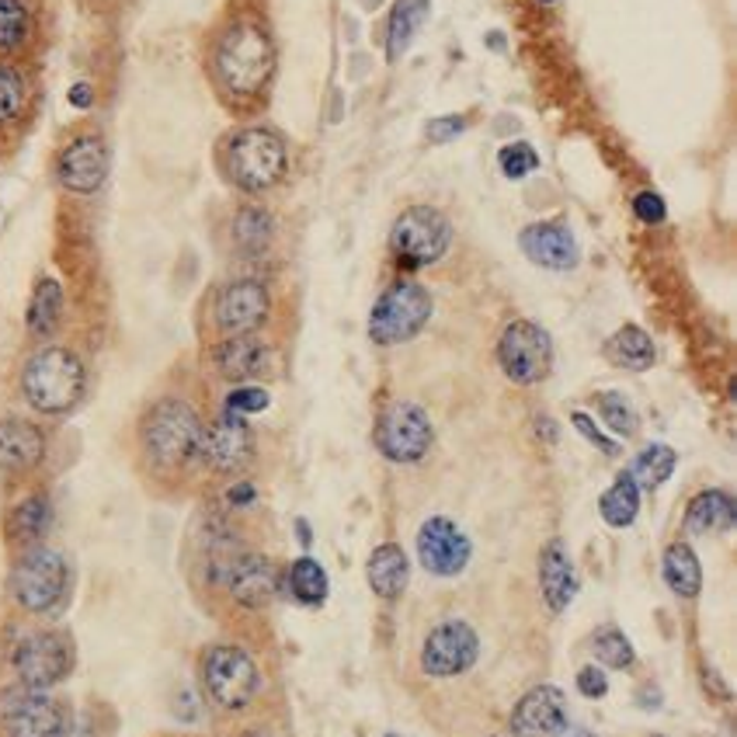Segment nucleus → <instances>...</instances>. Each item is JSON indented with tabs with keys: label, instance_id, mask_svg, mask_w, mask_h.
<instances>
[{
	"label": "nucleus",
	"instance_id": "nucleus-1",
	"mask_svg": "<svg viewBox=\"0 0 737 737\" xmlns=\"http://www.w3.org/2000/svg\"><path fill=\"white\" fill-rule=\"evenodd\" d=\"M216 80L233 98H254L275 74V46L257 21H233L212 53Z\"/></svg>",
	"mask_w": 737,
	"mask_h": 737
},
{
	"label": "nucleus",
	"instance_id": "nucleus-2",
	"mask_svg": "<svg viewBox=\"0 0 737 737\" xmlns=\"http://www.w3.org/2000/svg\"><path fill=\"white\" fill-rule=\"evenodd\" d=\"M84 389H88V369H84L77 352L63 349V344L38 349L21 369V397L38 415H70L80 404Z\"/></svg>",
	"mask_w": 737,
	"mask_h": 737
},
{
	"label": "nucleus",
	"instance_id": "nucleus-3",
	"mask_svg": "<svg viewBox=\"0 0 737 737\" xmlns=\"http://www.w3.org/2000/svg\"><path fill=\"white\" fill-rule=\"evenodd\" d=\"M202 428V418L185 400H157L140 421V446L146 463L157 470H182L191 460H199Z\"/></svg>",
	"mask_w": 737,
	"mask_h": 737
},
{
	"label": "nucleus",
	"instance_id": "nucleus-4",
	"mask_svg": "<svg viewBox=\"0 0 737 737\" xmlns=\"http://www.w3.org/2000/svg\"><path fill=\"white\" fill-rule=\"evenodd\" d=\"M70 563L53 547H25L11 571V598L32 616H53L67 605Z\"/></svg>",
	"mask_w": 737,
	"mask_h": 737
},
{
	"label": "nucleus",
	"instance_id": "nucleus-5",
	"mask_svg": "<svg viewBox=\"0 0 737 737\" xmlns=\"http://www.w3.org/2000/svg\"><path fill=\"white\" fill-rule=\"evenodd\" d=\"M223 161H227L230 182L241 191H251V195H262V191L275 188L282 178H286V167H289L286 143H282L278 133L262 129V125H251V129H241V133H233L227 140V157Z\"/></svg>",
	"mask_w": 737,
	"mask_h": 737
},
{
	"label": "nucleus",
	"instance_id": "nucleus-6",
	"mask_svg": "<svg viewBox=\"0 0 737 737\" xmlns=\"http://www.w3.org/2000/svg\"><path fill=\"white\" fill-rule=\"evenodd\" d=\"M452 244V223L446 212L431 206H410L397 216L394 230H389V251L404 268H421L439 262Z\"/></svg>",
	"mask_w": 737,
	"mask_h": 737
},
{
	"label": "nucleus",
	"instance_id": "nucleus-7",
	"mask_svg": "<svg viewBox=\"0 0 737 737\" xmlns=\"http://www.w3.org/2000/svg\"><path fill=\"white\" fill-rule=\"evenodd\" d=\"M431 320V293L418 282H397L389 286L373 314H369V338L376 344H400L418 338L421 328Z\"/></svg>",
	"mask_w": 737,
	"mask_h": 737
},
{
	"label": "nucleus",
	"instance_id": "nucleus-8",
	"mask_svg": "<svg viewBox=\"0 0 737 737\" xmlns=\"http://www.w3.org/2000/svg\"><path fill=\"white\" fill-rule=\"evenodd\" d=\"M67 706L46 696V689L18 685L0 692V730L4 737H67Z\"/></svg>",
	"mask_w": 737,
	"mask_h": 737
},
{
	"label": "nucleus",
	"instance_id": "nucleus-9",
	"mask_svg": "<svg viewBox=\"0 0 737 737\" xmlns=\"http://www.w3.org/2000/svg\"><path fill=\"white\" fill-rule=\"evenodd\" d=\"M11 664L21 685L53 689L74 671V640L59 630H32L14 644Z\"/></svg>",
	"mask_w": 737,
	"mask_h": 737
},
{
	"label": "nucleus",
	"instance_id": "nucleus-10",
	"mask_svg": "<svg viewBox=\"0 0 737 737\" xmlns=\"http://www.w3.org/2000/svg\"><path fill=\"white\" fill-rule=\"evenodd\" d=\"M209 578L220 581L223 588L248 605V609H262L278 592V574L272 560L251 550H220L209 560Z\"/></svg>",
	"mask_w": 737,
	"mask_h": 737
},
{
	"label": "nucleus",
	"instance_id": "nucleus-11",
	"mask_svg": "<svg viewBox=\"0 0 737 737\" xmlns=\"http://www.w3.org/2000/svg\"><path fill=\"white\" fill-rule=\"evenodd\" d=\"M202 682L209 700L223 710H244L262 689V675H257V664L251 661L248 650L227 644L212 647L202 658Z\"/></svg>",
	"mask_w": 737,
	"mask_h": 737
},
{
	"label": "nucleus",
	"instance_id": "nucleus-12",
	"mask_svg": "<svg viewBox=\"0 0 737 737\" xmlns=\"http://www.w3.org/2000/svg\"><path fill=\"white\" fill-rule=\"evenodd\" d=\"M497 362H502V373L518 386L543 383L553 369V341L539 323L512 320L497 341Z\"/></svg>",
	"mask_w": 737,
	"mask_h": 737
},
{
	"label": "nucleus",
	"instance_id": "nucleus-13",
	"mask_svg": "<svg viewBox=\"0 0 737 737\" xmlns=\"http://www.w3.org/2000/svg\"><path fill=\"white\" fill-rule=\"evenodd\" d=\"M431 442H436V431H431V421L421 404L400 400L383 410L376 425V449L389 463H421Z\"/></svg>",
	"mask_w": 737,
	"mask_h": 737
},
{
	"label": "nucleus",
	"instance_id": "nucleus-14",
	"mask_svg": "<svg viewBox=\"0 0 737 737\" xmlns=\"http://www.w3.org/2000/svg\"><path fill=\"white\" fill-rule=\"evenodd\" d=\"M481 654V640L463 619H446L428 634L421 647V668L431 679H457L470 671Z\"/></svg>",
	"mask_w": 737,
	"mask_h": 737
},
{
	"label": "nucleus",
	"instance_id": "nucleus-15",
	"mask_svg": "<svg viewBox=\"0 0 737 737\" xmlns=\"http://www.w3.org/2000/svg\"><path fill=\"white\" fill-rule=\"evenodd\" d=\"M470 536L446 515H431L418 529V560L428 574L436 578H457L470 563Z\"/></svg>",
	"mask_w": 737,
	"mask_h": 737
},
{
	"label": "nucleus",
	"instance_id": "nucleus-16",
	"mask_svg": "<svg viewBox=\"0 0 737 737\" xmlns=\"http://www.w3.org/2000/svg\"><path fill=\"white\" fill-rule=\"evenodd\" d=\"M268 310H272V299H268V289L262 282L254 278H237L230 286L216 296V328H220L227 338H237V334H254L262 323L268 320Z\"/></svg>",
	"mask_w": 737,
	"mask_h": 737
},
{
	"label": "nucleus",
	"instance_id": "nucleus-17",
	"mask_svg": "<svg viewBox=\"0 0 737 737\" xmlns=\"http://www.w3.org/2000/svg\"><path fill=\"white\" fill-rule=\"evenodd\" d=\"M108 178V146L98 133L74 136L56 157V182L74 195H95Z\"/></svg>",
	"mask_w": 737,
	"mask_h": 737
},
{
	"label": "nucleus",
	"instance_id": "nucleus-18",
	"mask_svg": "<svg viewBox=\"0 0 737 737\" xmlns=\"http://www.w3.org/2000/svg\"><path fill=\"white\" fill-rule=\"evenodd\" d=\"M254 457V436L244 418L223 415L220 421H212L202 428L199 442V460L216 470V473H237L244 470Z\"/></svg>",
	"mask_w": 737,
	"mask_h": 737
},
{
	"label": "nucleus",
	"instance_id": "nucleus-19",
	"mask_svg": "<svg viewBox=\"0 0 737 737\" xmlns=\"http://www.w3.org/2000/svg\"><path fill=\"white\" fill-rule=\"evenodd\" d=\"M568 724V696L557 685L529 689L512 710V737H553Z\"/></svg>",
	"mask_w": 737,
	"mask_h": 737
},
{
	"label": "nucleus",
	"instance_id": "nucleus-20",
	"mask_svg": "<svg viewBox=\"0 0 737 737\" xmlns=\"http://www.w3.org/2000/svg\"><path fill=\"white\" fill-rule=\"evenodd\" d=\"M526 257L539 268L550 272H571L578 265V241L563 223H532L518 237Z\"/></svg>",
	"mask_w": 737,
	"mask_h": 737
},
{
	"label": "nucleus",
	"instance_id": "nucleus-21",
	"mask_svg": "<svg viewBox=\"0 0 737 737\" xmlns=\"http://www.w3.org/2000/svg\"><path fill=\"white\" fill-rule=\"evenodd\" d=\"M46 460L42 428L21 418H0V470L25 473Z\"/></svg>",
	"mask_w": 737,
	"mask_h": 737
},
{
	"label": "nucleus",
	"instance_id": "nucleus-22",
	"mask_svg": "<svg viewBox=\"0 0 737 737\" xmlns=\"http://www.w3.org/2000/svg\"><path fill=\"white\" fill-rule=\"evenodd\" d=\"M539 588H543V598L553 613H563L578 595V574L568 547L553 539L547 543V550L539 553Z\"/></svg>",
	"mask_w": 737,
	"mask_h": 737
},
{
	"label": "nucleus",
	"instance_id": "nucleus-23",
	"mask_svg": "<svg viewBox=\"0 0 737 737\" xmlns=\"http://www.w3.org/2000/svg\"><path fill=\"white\" fill-rule=\"evenodd\" d=\"M212 365L223 380L241 383V380L257 376L268 365V349L265 341H257L254 334H237V338H227L223 344H216Z\"/></svg>",
	"mask_w": 737,
	"mask_h": 737
},
{
	"label": "nucleus",
	"instance_id": "nucleus-24",
	"mask_svg": "<svg viewBox=\"0 0 737 737\" xmlns=\"http://www.w3.org/2000/svg\"><path fill=\"white\" fill-rule=\"evenodd\" d=\"M734 497L727 491H703L689 502L685 508V532L692 536H717L734 529Z\"/></svg>",
	"mask_w": 737,
	"mask_h": 737
},
{
	"label": "nucleus",
	"instance_id": "nucleus-25",
	"mask_svg": "<svg viewBox=\"0 0 737 737\" xmlns=\"http://www.w3.org/2000/svg\"><path fill=\"white\" fill-rule=\"evenodd\" d=\"M407 578H410V563L400 547L386 543L373 550V557H369V588L380 598H400L407 588Z\"/></svg>",
	"mask_w": 737,
	"mask_h": 737
},
{
	"label": "nucleus",
	"instance_id": "nucleus-26",
	"mask_svg": "<svg viewBox=\"0 0 737 737\" xmlns=\"http://www.w3.org/2000/svg\"><path fill=\"white\" fill-rule=\"evenodd\" d=\"M53 526V505L46 494H29L25 502H18L8 518V536L21 547H35L46 539Z\"/></svg>",
	"mask_w": 737,
	"mask_h": 737
},
{
	"label": "nucleus",
	"instance_id": "nucleus-27",
	"mask_svg": "<svg viewBox=\"0 0 737 737\" xmlns=\"http://www.w3.org/2000/svg\"><path fill=\"white\" fill-rule=\"evenodd\" d=\"M605 359H609L613 365H619V369H630V373H644V369L654 365L658 352H654V341H650V334L644 328L626 323V328H619L609 341H605Z\"/></svg>",
	"mask_w": 737,
	"mask_h": 737
},
{
	"label": "nucleus",
	"instance_id": "nucleus-28",
	"mask_svg": "<svg viewBox=\"0 0 737 737\" xmlns=\"http://www.w3.org/2000/svg\"><path fill=\"white\" fill-rule=\"evenodd\" d=\"M428 0H397L394 11H389V25H386V56L400 59L410 42H415L421 21L428 18Z\"/></svg>",
	"mask_w": 737,
	"mask_h": 737
},
{
	"label": "nucleus",
	"instance_id": "nucleus-29",
	"mask_svg": "<svg viewBox=\"0 0 737 737\" xmlns=\"http://www.w3.org/2000/svg\"><path fill=\"white\" fill-rule=\"evenodd\" d=\"M664 581H668V588L675 592L679 598H696L700 595L703 568H700V557L692 553L689 543L668 547V553H664Z\"/></svg>",
	"mask_w": 737,
	"mask_h": 737
},
{
	"label": "nucleus",
	"instance_id": "nucleus-30",
	"mask_svg": "<svg viewBox=\"0 0 737 737\" xmlns=\"http://www.w3.org/2000/svg\"><path fill=\"white\" fill-rule=\"evenodd\" d=\"M59 317H63V286L56 278H38L32 302H29V314H25L29 331L35 338H50L56 331Z\"/></svg>",
	"mask_w": 737,
	"mask_h": 737
},
{
	"label": "nucleus",
	"instance_id": "nucleus-31",
	"mask_svg": "<svg viewBox=\"0 0 737 737\" xmlns=\"http://www.w3.org/2000/svg\"><path fill=\"white\" fill-rule=\"evenodd\" d=\"M598 512L605 518V526H613V529L634 526V518L640 512V487H637V481H634L630 473H619L616 476V484L602 494Z\"/></svg>",
	"mask_w": 737,
	"mask_h": 737
},
{
	"label": "nucleus",
	"instance_id": "nucleus-32",
	"mask_svg": "<svg viewBox=\"0 0 737 737\" xmlns=\"http://www.w3.org/2000/svg\"><path fill=\"white\" fill-rule=\"evenodd\" d=\"M675 463H679V457H675V449L671 446H661V442H650L647 449H640L637 452V460H634V466L626 470L637 481V487H661L671 473H675Z\"/></svg>",
	"mask_w": 737,
	"mask_h": 737
},
{
	"label": "nucleus",
	"instance_id": "nucleus-33",
	"mask_svg": "<svg viewBox=\"0 0 737 737\" xmlns=\"http://www.w3.org/2000/svg\"><path fill=\"white\" fill-rule=\"evenodd\" d=\"M289 592L299 605H323L328 602V574H323V568L314 560V557H299L293 568H289Z\"/></svg>",
	"mask_w": 737,
	"mask_h": 737
},
{
	"label": "nucleus",
	"instance_id": "nucleus-34",
	"mask_svg": "<svg viewBox=\"0 0 737 737\" xmlns=\"http://www.w3.org/2000/svg\"><path fill=\"white\" fill-rule=\"evenodd\" d=\"M272 233H275V227H272V216L265 209L244 206L241 212H237L233 241H237V248H241L244 254H262L272 244Z\"/></svg>",
	"mask_w": 737,
	"mask_h": 737
},
{
	"label": "nucleus",
	"instance_id": "nucleus-35",
	"mask_svg": "<svg viewBox=\"0 0 737 737\" xmlns=\"http://www.w3.org/2000/svg\"><path fill=\"white\" fill-rule=\"evenodd\" d=\"M32 14L25 0H0V50L14 53L29 42Z\"/></svg>",
	"mask_w": 737,
	"mask_h": 737
},
{
	"label": "nucleus",
	"instance_id": "nucleus-36",
	"mask_svg": "<svg viewBox=\"0 0 737 737\" xmlns=\"http://www.w3.org/2000/svg\"><path fill=\"white\" fill-rule=\"evenodd\" d=\"M25 101H29L25 77H21V70L11 67V63H0V125L21 119Z\"/></svg>",
	"mask_w": 737,
	"mask_h": 737
},
{
	"label": "nucleus",
	"instance_id": "nucleus-37",
	"mask_svg": "<svg viewBox=\"0 0 737 737\" xmlns=\"http://www.w3.org/2000/svg\"><path fill=\"white\" fill-rule=\"evenodd\" d=\"M592 647H595V658H598L605 668L623 671V668H630V664H634V644L626 640L623 630H616V626H605V630H598L595 640H592Z\"/></svg>",
	"mask_w": 737,
	"mask_h": 737
},
{
	"label": "nucleus",
	"instance_id": "nucleus-38",
	"mask_svg": "<svg viewBox=\"0 0 737 737\" xmlns=\"http://www.w3.org/2000/svg\"><path fill=\"white\" fill-rule=\"evenodd\" d=\"M595 404H598V415H602V421L609 425L619 439H630V436H637L640 421H637V415H634L630 400H626L623 394H598V397H595Z\"/></svg>",
	"mask_w": 737,
	"mask_h": 737
},
{
	"label": "nucleus",
	"instance_id": "nucleus-39",
	"mask_svg": "<svg viewBox=\"0 0 737 737\" xmlns=\"http://www.w3.org/2000/svg\"><path fill=\"white\" fill-rule=\"evenodd\" d=\"M497 164H502V175L505 178L518 182V178L532 175V170L539 167V154H536L529 143H512V146L502 150V154H497Z\"/></svg>",
	"mask_w": 737,
	"mask_h": 737
},
{
	"label": "nucleus",
	"instance_id": "nucleus-40",
	"mask_svg": "<svg viewBox=\"0 0 737 737\" xmlns=\"http://www.w3.org/2000/svg\"><path fill=\"white\" fill-rule=\"evenodd\" d=\"M268 404H272L268 389H262V386H237V389H230L223 415H233V418L262 415V410H265Z\"/></svg>",
	"mask_w": 737,
	"mask_h": 737
},
{
	"label": "nucleus",
	"instance_id": "nucleus-41",
	"mask_svg": "<svg viewBox=\"0 0 737 737\" xmlns=\"http://www.w3.org/2000/svg\"><path fill=\"white\" fill-rule=\"evenodd\" d=\"M634 212H637V220L640 223H647V227H658V223H664V216H668V206H664V199L658 191H640L637 199H634Z\"/></svg>",
	"mask_w": 737,
	"mask_h": 737
},
{
	"label": "nucleus",
	"instance_id": "nucleus-42",
	"mask_svg": "<svg viewBox=\"0 0 737 737\" xmlns=\"http://www.w3.org/2000/svg\"><path fill=\"white\" fill-rule=\"evenodd\" d=\"M571 425H574V428L581 431V436L588 439V442H592L595 449H602L605 457H616V452H619V446H616L613 439H605L602 431H598V425H595V421H592L588 415H584V410H574V415H571Z\"/></svg>",
	"mask_w": 737,
	"mask_h": 737
},
{
	"label": "nucleus",
	"instance_id": "nucleus-43",
	"mask_svg": "<svg viewBox=\"0 0 737 737\" xmlns=\"http://www.w3.org/2000/svg\"><path fill=\"white\" fill-rule=\"evenodd\" d=\"M466 125H470V122H466L463 116H446V119H431L425 133H428L431 143H449V140H457Z\"/></svg>",
	"mask_w": 737,
	"mask_h": 737
},
{
	"label": "nucleus",
	"instance_id": "nucleus-44",
	"mask_svg": "<svg viewBox=\"0 0 737 737\" xmlns=\"http://www.w3.org/2000/svg\"><path fill=\"white\" fill-rule=\"evenodd\" d=\"M578 689H581V696L602 700L605 692H609V679H605V671H602V668L588 664V668H581V671H578Z\"/></svg>",
	"mask_w": 737,
	"mask_h": 737
},
{
	"label": "nucleus",
	"instance_id": "nucleus-45",
	"mask_svg": "<svg viewBox=\"0 0 737 737\" xmlns=\"http://www.w3.org/2000/svg\"><path fill=\"white\" fill-rule=\"evenodd\" d=\"M67 101L74 105V108H91V101H95V88L88 80H77L74 88L67 91Z\"/></svg>",
	"mask_w": 737,
	"mask_h": 737
},
{
	"label": "nucleus",
	"instance_id": "nucleus-46",
	"mask_svg": "<svg viewBox=\"0 0 737 737\" xmlns=\"http://www.w3.org/2000/svg\"><path fill=\"white\" fill-rule=\"evenodd\" d=\"M230 505H251L254 502V487L251 484H237V487H230Z\"/></svg>",
	"mask_w": 737,
	"mask_h": 737
},
{
	"label": "nucleus",
	"instance_id": "nucleus-47",
	"mask_svg": "<svg viewBox=\"0 0 737 737\" xmlns=\"http://www.w3.org/2000/svg\"><path fill=\"white\" fill-rule=\"evenodd\" d=\"M553 737H595V734H588L584 727H568V724H563Z\"/></svg>",
	"mask_w": 737,
	"mask_h": 737
},
{
	"label": "nucleus",
	"instance_id": "nucleus-48",
	"mask_svg": "<svg viewBox=\"0 0 737 737\" xmlns=\"http://www.w3.org/2000/svg\"><path fill=\"white\" fill-rule=\"evenodd\" d=\"M296 529H299V539H302V547H310V529H307V522H299Z\"/></svg>",
	"mask_w": 737,
	"mask_h": 737
},
{
	"label": "nucleus",
	"instance_id": "nucleus-49",
	"mask_svg": "<svg viewBox=\"0 0 737 737\" xmlns=\"http://www.w3.org/2000/svg\"><path fill=\"white\" fill-rule=\"evenodd\" d=\"M244 737H272L268 730H251V734H244Z\"/></svg>",
	"mask_w": 737,
	"mask_h": 737
},
{
	"label": "nucleus",
	"instance_id": "nucleus-50",
	"mask_svg": "<svg viewBox=\"0 0 737 737\" xmlns=\"http://www.w3.org/2000/svg\"><path fill=\"white\" fill-rule=\"evenodd\" d=\"M539 4H557V0H539Z\"/></svg>",
	"mask_w": 737,
	"mask_h": 737
}]
</instances>
